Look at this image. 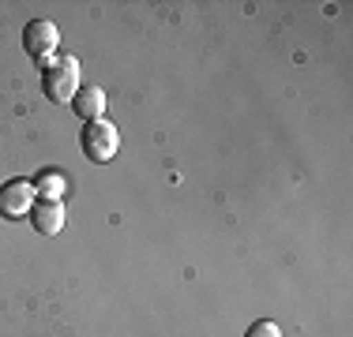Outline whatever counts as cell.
Segmentation results:
<instances>
[{"mask_svg":"<svg viewBox=\"0 0 353 337\" xmlns=\"http://www.w3.org/2000/svg\"><path fill=\"white\" fill-rule=\"evenodd\" d=\"M41 90H46L49 101H72L79 94V61L68 53L49 61L46 72H41Z\"/></svg>","mask_w":353,"mask_h":337,"instance_id":"6da1fadb","label":"cell"},{"mask_svg":"<svg viewBox=\"0 0 353 337\" xmlns=\"http://www.w3.org/2000/svg\"><path fill=\"white\" fill-rule=\"evenodd\" d=\"M245 337H282V330H279L274 323H267V318H263V323H256Z\"/></svg>","mask_w":353,"mask_h":337,"instance_id":"ba28073f","label":"cell"},{"mask_svg":"<svg viewBox=\"0 0 353 337\" xmlns=\"http://www.w3.org/2000/svg\"><path fill=\"white\" fill-rule=\"evenodd\" d=\"M72 109L83 116V124L102 120V113H105V90L102 87H79V94L72 98Z\"/></svg>","mask_w":353,"mask_h":337,"instance_id":"8992f818","label":"cell"},{"mask_svg":"<svg viewBox=\"0 0 353 337\" xmlns=\"http://www.w3.org/2000/svg\"><path fill=\"white\" fill-rule=\"evenodd\" d=\"M34 188H38L49 202H61L64 191H68V176H64V173H53V168H49V173H41L38 180H34Z\"/></svg>","mask_w":353,"mask_h":337,"instance_id":"52a82bcc","label":"cell"},{"mask_svg":"<svg viewBox=\"0 0 353 337\" xmlns=\"http://www.w3.org/2000/svg\"><path fill=\"white\" fill-rule=\"evenodd\" d=\"M79 146L90 162H113L117 146H121V131L109 120H90L87 128L79 131Z\"/></svg>","mask_w":353,"mask_h":337,"instance_id":"7a4b0ae2","label":"cell"},{"mask_svg":"<svg viewBox=\"0 0 353 337\" xmlns=\"http://www.w3.org/2000/svg\"><path fill=\"white\" fill-rule=\"evenodd\" d=\"M57 45H61V30L49 19H30L27 23V30H23V49H27L41 67L49 64V56L57 53Z\"/></svg>","mask_w":353,"mask_h":337,"instance_id":"3957f363","label":"cell"},{"mask_svg":"<svg viewBox=\"0 0 353 337\" xmlns=\"http://www.w3.org/2000/svg\"><path fill=\"white\" fill-rule=\"evenodd\" d=\"M30 225H34L41 236H57L64 229V206L61 202H49V199L34 202V210H30Z\"/></svg>","mask_w":353,"mask_h":337,"instance_id":"5b68a950","label":"cell"},{"mask_svg":"<svg viewBox=\"0 0 353 337\" xmlns=\"http://www.w3.org/2000/svg\"><path fill=\"white\" fill-rule=\"evenodd\" d=\"M34 199H38L34 180L15 176V180H8L4 188H0V214L4 217H27L30 210H34Z\"/></svg>","mask_w":353,"mask_h":337,"instance_id":"277c9868","label":"cell"}]
</instances>
